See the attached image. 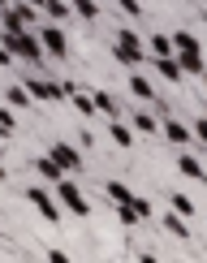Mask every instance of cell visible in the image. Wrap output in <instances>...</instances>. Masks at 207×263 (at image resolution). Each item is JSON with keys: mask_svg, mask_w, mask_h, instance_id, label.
Segmentation results:
<instances>
[{"mask_svg": "<svg viewBox=\"0 0 207 263\" xmlns=\"http://www.w3.org/2000/svg\"><path fill=\"white\" fill-rule=\"evenodd\" d=\"M0 43H9V48H13V57L30 61V65H39L43 57H48V48H43V39L35 35V30H5Z\"/></svg>", "mask_w": 207, "mask_h": 263, "instance_id": "cell-1", "label": "cell"}, {"mask_svg": "<svg viewBox=\"0 0 207 263\" xmlns=\"http://www.w3.org/2000/svg\"><path fill=\"white\" fill-rule=\"evenodd\" d=\"M52 194L61 199V207H69V216H78V220H86V216H91V203H86V194H82L69 177H61L57 185H52Z\"/></svg>", "mask_w": 207, "mask_h": 263, "instance_id": "cell-2", "label": "cell"}, {"mask_svg": "<svg viewBox=\"0 0 207 263\" xmlns=\"http://www.w3.org/2000/svg\"><path fill=\"white\" fill-rule=\"evenodd\" d=\"M104 194H108L112 203H125V207H134V212L143 216V220H151V203H147V199H138V194L129 190V185H121V181H104Z\"/></svg>", "mask_w": 207, "mask_h": 263, "instance_id": "cell-3", "label": "cell"}, {"mask_svg": "<svg viewBox=\"0 0 207 263\" xmlns=\"http://www.w3.org/2000/svg\"><path fill=\"white\" fill-rule=\"evenodd\" d=\"M26 199H30V207L43 216L48 224H61V207H57V199H52V190L48 185H30L26 190Z\"/></svg>", "mask_w": 207, "mask_h": 263, "instance_id": "cell-4", "label": "cell"}, {"mask_svg": "<svg viewBox=\"0 0 207 263\" xmlns=\"http://www.w3.org/2000/svg\"><path fill=\"white\" fill-rule=\"evenodd\" d=\"M39 39H43V48H48V57H69V39H65L61 22H43Z\"/></svg>", "mask_w": 207, "mask_h": 263, "instance_id": "cell-5", "label": "cell"}, {"mask_svg": "<svg viewBox=\"0 0 207 263\" xmlns=\"http://www.w3.org/2000/svg\"><path fill=\"white\" fill-rule=\"evenodd\" d=\"M26 91L35 95L39 104H57V100H65V86H61V82H48V78H35V73H30V78H26Z\"/></svg>", "mask_w": 207, "mask_h": 263, "instance_id": "cell-6", "label": "cell"}, {"mask_svg": "<svg viewBox=\"0 0 207 263\" xmlns=\"http://www.w3.org/2000/svg\"><path fill=\"white\" fill-rule=\"evenodd\" d=\"M48 156L57 160L65 173H78V168H82V151H78V147H69V142H52V151H48Z\"/></svg>", "mask_w": 207, "mask_h": 263, "instance_id": "cell-7", "label": "cell"}, {"mask_svg": "<svg viewBox=\"0 0 207 263\" xmlns=\"http://www.w3.org/2000/svg\"><path fill=\"white\" fill-rule=\"evenodd\" d=\"M177 173H181V177H190V181H207V164L199 156H190V151H181V156H177Z\"/></svg>", "mask_w": 207, "mask_h": 263, "instance_id": "cell-8", "label": "cell"}, {"mask_svg": "<svg viewBox=\"0 0 207 263\" xmlns=\"http://www.w3.org/2000/svg\"><path fill=\"white\" fill-rule=\"evenodd\" d=\"M61 86H65V100H69L73 108H78V112H82V117H91V112H95V100H91V95H86V91H82V86H78V82H61Z\"/></svg>", "mask_w": 207, "mask_h": 263, "instance_id": "cell-9", "label": "cell"}, {"mask_svg": "<svg viewBox=\"0 0 207 263\" xmlns=\"http://www.w3.org/2000/svg\"><path fill=\"white\" fill-rule=\"evenodd\" d=\"M151 61H156V73H160V78H168L173 86H181L186 69H181V61H177V57H151Z\"/></svg>", "mask_w": 207, "mask_h": 263, "instance_id": "cell-10", "label": "cell"}, {"mask_svg": "<svg viewBox=\"0 0 207 263\" xmlns=\"http://www.w3.org/2000/svg\"><path fill=\"white\" fill-rule=\"evenodd\" d=\"M35 173H39V177L48 181V185H57L61 177H69V173H65V168H61V164L52 160V156H39V160H35Z\"/></svg>", "mask_w": 207, "mask_h": 263, "instance_id": "cell-11", "label": "cell"}, {"mask_svg": "<svg viewBox=\"0 0 207 263\" xmlns=\"http://www.w3.org/2000/svg\"><path fill=\"white\" fill-rule=\"evenodd\" d=\"M117 43L129 48V52H138V57H147V43H143V35H138L134 26H117Z\"/></svg>", "mask_w": 207, "mask_h": 263, "instance_id": "cell-12", "label": "cell"}, {"mask_svg": "<svg viewBox=\"0 0 207 263\" xmlns=\"http://www.w3.org/2000/svg\"><path fill=\"white\" fill-rule=\"evenodd\" d=\"M108 138H112L121 151H129V147H134V129H129V125H121L117 117H108Z\"/></svg>", "mask_w": 207, "mask_h": 263, "instance_id": "cell-13", "label": "cell"}, {"mask_svg": "<svg viewBox=\"0 0 207 263\" xmlns=\"http://www.w3.org/2000/svg\"><path fill=\"white\" fill-rule=\"evenodd\" d=\"M160 129H164V138H168V142H177V147H186V142L194 138V129H186L181 121H164Z\"/></svg>", "mask_w": 207, "mask_h": 263, "instance_id": "cell-14", "label": "cell"}, {"mask_svg": "<svg viewBox=\"0 0 207 263\" xmlns=\"http://www.w3.org/2000/svg\"><path fill=\"white\" fill-rule=\"evenodd\" d=\"M173 57H177V61H181V69H186V73H194V78H199V73L207 69L203 52H173Z\"/></svg>", "mask_w": 207, "mask_h": 263, "instance_id": "cell-15", "label": "cell"}, {"mask_svg": "<svg viewBox=\"0 0 207 263\" xmlns=\"http://www.w3.org/2000/svg\"><path fill=\"white\" fill-rule=\"evenodd\" d=\"M5 104L9 108H26V104H35V95L26 91V82H17V86H9V91H5Z\"/></svg>", "mask_w": 207, "mask_h": 263, "instance_id": "cell-16", "label": "cell"}, {"mask_svg": "<svg viewBox=\"0 0 207 263\" xmlns=\"http://www.w3.org/2000/svg\"><path fill=\"white\" fill-rule=\"evenodd\" d=\"M129 91H134V100H151V95H156L151 91V78H143L138 69H129Z\"/></svg>", "mask_w": 207, "mask_h": 263, "instance_id": "cell-17", "label": "cell"}, {"mask_svg": "<svg viewBox=\"0 0 207 263\" xmlns=\"http://www.w3.org/2000/svg\"><path fill=\"white\" fill-rule=\"evenodd\" d=\"M164 229H168L173 237H181V242H190V224H186V216L168 212V216H164Z\"/></svg>", "mask_w": 207, "mask_h": 263, "instance_id": "cell-18", "label": "cell"}, {"mask_svg": "<svg viewBox=\"0 0 207 263\" xmlns=\"http://www.w3.org/2000/svg\"><path fill=\"white\" fill-rule=\"evenodd\" d=\"M43 13H48L52 22H65L73 13V5H69V0H43Z\"/></svg>", "mask_w": 207, "mask_h": 263, "instance_id": "cell-19", "label": "cell"}, {"mask_svg": "<svg viewBox=\"0 0 207 263\" xmlns=\"http://www.w3.org/2000/svg\"><path fill=\"white\" fill-rule=\"evenodd\" d=\"M173 52H203L190 30H173Z\"/></svg>", "mask_w": 207, "mask_h": 263, "instance_id": "cell-20", "label": "cell"}, {"mask_svg": "<svg viewBox=\"0 0 207 263\" xmlns=\"http://www.w3.org/2000/svg\"><path fill=\"white\" fill-rule=\"evenodd\" d=\"M147 52H151V57H173V35H151L147 39Z\"/></svg>", "mask_w": 207, "mask_h": 263, "instance_id": "cell-21", "label": "cell"}, {"mask_svg": "<svg viewBox=\"0 0 207 263\" xmlns=\"http://www.w3.org/2000/svg\"><path fill=\"white\" fill-rule=\"evenodd\" d=\"M112 57L125 65V69H138V65H143L147 57H138V52H129V48H121V43H112Z\"/></svg>", "mask_w": 207, "mask_h": 263, "instance_id": "cell-22", "label": "cell"}, {"mask_svg": "<svg viewBox=\"0 0 207 263\" xmlns=\"http://www.w3.org/2000/svg\"><path fill=\"white\" fill-rule=\"evenodd\" d=\"M91 100H95V112H104V117H117V100H112L108 91H95Z\"/></svg>", "mask_w": 207, "mask_h": 263, "instance_id": "cell-23", "label": "cell"}, {"mask_svg": "<svg viewBox=\"0 0 207 263\" xmlns=\"http://www.w3.org/2000/svg\"><path fill=\"white\" fill-rule=\"evenodd\" d=\"M69 5H73V13H78V17H86V22H95V17H100V5H95V0H69Z\"/></svg>", "mask_w": 207, "mask_h": 263, "instance_id": "cell-24", "label": "cell"}, {"mask_svg": "<svg viewBox=\"0 0 207 263\" xmlns=\"http://www.w3.org/2000/svg\"><path fill=\"white\" fill-rule=\"evenodd\" d=\"M117 220H121L125 229H138V224H143V216H138L134 207H125V203H117Z\"/></svg>", "mask_w": 207, "mask_h": 263, "instance_id": "cell-25", "label": "cell"}, {"mask_svg": "<svg viewBox=\"0 0 207 263\" xmlns=\"http://www.w3.org/2000/svg\"><path fill=\"white\" fill-rule=\"evenodd\" d=\"M13 9H17V17L26 22V26H35V22H39V13H43V9H35V5H26V0H13Z\"/></svg>", "mask_w": 207, "mask_h": 263, "instance_id": "cell-26", "label": "cell"}, {"mask_svg": "<svg viewBox=\"0 0 207 263\" xmlns=\"http://www.w3.org/2000/svg\"><path fill=\"white\" fill-rule=\"evenodd\" d=\"M134 125H138V134H160V121L151 112H134Z\"/></svg>", "mask_w": 207, "mask_h": 263, "instance_id": "cell-27", "label": "cell"}, {"mask_svg": "<svg viewBox=\"0 0 207 263\" xmlns=\"http://www.w3.org/2000/svg\"><path fill=\"white\" fill-rule=\"evenodd\" d=\"M168 199H173V212H177V216H194V203H190V194H177V190H173Z\"/></svg>", "mask_w": 207, "mask_h": 263, "instance_id": "cell-28", "label": "cell"}, {"mask_svg": "<svg viewBox=\"0 0 207 263\" xmlns=\"http://www.w3.org/2000/svg\"><path fill=\"white\" fill-rule=\"evenodd\" d=\"M13 129H17V121H13V108H0V138H9V134H13Z\"/></svg>", "mask_w": 207, "mask_h": 263, "instance_id": "cell-29", "label": "cell"}, {"mask_svg": "<svg viewBox=\"0 0 207 263\" xmlns=\"http://www.w3.org/2000/svg\"><path fill=\"white\" fill-rule=\"evenodd\" d=\"M117 5H121L125 17H143V5H138V0H117Z\"/></svg>", "mask_w": 207, "mask_h": 263, "instance_id": "cell-30", "label": "cell"}, {"mask_svg": "<svg viewBox=\"0 0 207 263\" xmlns=\"http://www.w3.org/2000/svg\"><path fill=\"white\" fill-rule=\"evenodd\" d=\"M13 61H17V57H13V48H9V43H0V69H9Z\"/></svg>", "mask_w": 207, "mask_h": 263, "instance_id": "cell-31", "label": "cell"}, {"mask_svg": "<svg viewBox=\"0 0 207 263\" xmlns=\"http://www.w3.org/2000/svg\"><path fill=\"white\" fill-rule=\"evenodd\" d=\"M194 138H199V142H203V147H207V117H203V121H199V125H194Z\"/></svg>", "mask_w": 207, "mask_h": 263, "instance_id": "cell-32", "label": "cell"}, {"mask_svg": "<svg viewBox=\"0 0 207 263\" xmlns=\"http://www.w3.org/2000/svg\"><path fill=\"white\" fill-rule=\"evenodd\" d=\"M48 263H69V255L65 250H48Z\"/></svg>", "mask_w": 207, "mask_h": 263, "instance_id": "cell-33", "label": "cell"}, {"mask_svg": "<svg viewBox=\"0 0 207 263\" xmlns=\"http://www.w3.org/2000/svg\"><path fill=\"white\" fill-rule=\"evenodd\" d=\"M138 263H160V259L156 255H138Z\"/></svg>", "mask_w": 207, "mask_h": 263, "instance_id": "cell-34", "label": "cell"}, {"mask_svg": "<svg viewBox=\"0 0 207 263\" xmlns=\"http://www.w3.org/2000/svg\"><path fill=\"white\" fill-rule=\"evenodd\" d=\"M9 181V168H5V164H0V185H5Z\"/></svg>", "mask_w": 207, "mask_h": 263, "instance_id": "cell-35", "label": "cell"}, {"mask_svg": "<svg viewBox=\"0 0 207 263\" xmlns=\"http://www.w3.org/2000/svg\"><path fill=\"white\" fill-rule=\"evenodd\" d=\"M199 78H203V91H207V69H203V73H199Z\"/></svg>", "mask_w": 207, "mask_h": 263, "instance_id": "cell-36", "label": "cell"}, {"mask_svg": "<svg viewBox=\"0 0 207 263\" xmlns=\"http://www.w3.org/2000/svg\"><path fill=\"white\" fill-rule=\"evenodd\" d=\"M9 5H13V0H0V9H9Z\"/></svg>", "mask_w": 207, "mask_h": 263, "instance_id": "cell-37", "label": "cell"}, {"mask_svg": "<svg viewBox=\"0 0 207 263\" xmlns=\"http://www.w3.org/2000/svg\"><path fill=\"white\" fill-rule=\"evenodd\" d=\"M203 117H207V100H203Z\"/></svg>", "mask_w": 207, "mask_h": 263, "instance_id": "cell-38", "label": "cell"}]
</instances>
